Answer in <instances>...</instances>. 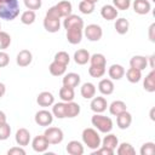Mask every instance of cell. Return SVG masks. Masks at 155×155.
<instances>
[{
  "mask_svg": "<svg viewBox=\"0 0 155 155\" xmlns=\"http://www.w3.org/2000/svg\"><path fill=\"white\" fill-rule=\"evenodd\" d=\"M64 22H63V27L64 29L67 30L68 28H71V27H82L84 28V19L78 16V15H69L67 17H64Z\"/></svg>",
  "mask_w": 155,
  "mask_h": 155,
  "instance_id": "8fae6325",
  "label": "cell"
},
{
  "mask_svg": "<svg viewBox=\"0 0 155 155\" xmlns=\"http://www.w3.org/2000/svg\"><path fill=\"white\" fill-rule=\"evenodd\" d=\"M35 18H36V15L33 10H27L21 15V22L23 24H27V25L33 24L35 22Z\"/></svg>",
  "mask_w": 155,
  "mask_h": 155,
  "instance_id": "d590c367",
  "label": "cell"
},
{
  "mask_svg": "<svg viewBox=\"0 0 155 155\" xmlns=\"http://www.w3.org/2000/svg\"><path fill=\"white\" fill-rule=\"evenodd\" d=\"M88 74L92 78H102L105 74V67H94V65H91L88 68Z\"/></svg>",
  "mask_w": 155,
  "mask_h": 155,
  "instance_id": "ab89813d",
  "label": "cell"
},
{
  "mask_svg": "<svg viewBox=\"0 0 155 155\" xmlns=\"http://www.w3.org/2000/svg\"><path fill=\"white\" fill-rule=\"evenodd\" d=\"M82 39V27H71L67 29V40L71 45L80 44Z\"/></svg>",
  "mask_w": 155,
  "mask_h": 155,
  "instance_id": "52a82bcc",
  "label": "cell"
},
{
  "mask_svg": "<svg viewBox=\"0 0 155 155\" xmlns=\"http://www.w3.org/2000/svg\"><path fill=\"white\" fill-rule=\"evenodd\" d=\"M130 65L131 68H134L142 71L148 67V58L144 56H133L130 61Z\"/></svg>",
  "mask_w": 155,
  "mask_h": 155,
  "instance_id": "e0dca14e",
  "label": "cell"
},
{
  "mask_svg": "<svg viewBox=\"0 0 155 155\" xmlns=\"http://www.w3.org/2000/svg\"><path fill=\"white\" fill-rule=\"evenodd\" d=\"M53 121V115L51 111L48 110H39L36 114H35V122L39 125V126H42V127H47L52 124Z\"/></svg>",
  "mask_w": 155,
  "mask_h": 155,
  "instance_id": "8992f818",
  "label": "cell"
},
{
  "mask_svg": "<svg viewBox=\"0 0 155 155\" xmlns=\"http://www.w3.org/2000/svg\"><path fill=\"white\" fill-rule=\"evenodd\" d=\"M52 115L56 116L57 119H64L65 117V102H59L56 104L53 103Z\"/></svg>",
  "mask_w": 155,
  "mask_h": 155,
  "instance_id": "1f68e13d",
  "label": "cell"
},
{
  "mask_svg": "<svg viewBox=\"0 0 155 155\" xmlns=\"http://www.w3.org/2000/svg\"><path fill=\"white\" fill-rule=\"evenodd\" d=\"M81 137H82V142L85 143V145H87V148H90L92 150H96L97 148L101 147L102 139H101L98 132L94 128H91V127L85 128L82 131Z\"/></svg>",
  "mask_w": 155,
  "mask_h": 155,
  "instance_id": "7a4b0ae2",
  "label": "cell"
},
{
  "mask_svg": "<svg viewBox=\"0 0 155 155\" xmlns=\"http://www.w3.org/2000/svg\"><path fill=\"white\" fill-rule=\"evenodd\" d=\"M108 74H109L110 79H113V80H120V79L125 75V69H124V67L120 65V64H113V65L109 68Z\"/></svg>",
  "mask_w": 155,
  "mask_h": 155,
  "instance_id": "484cf974",
  "label": "cell"
},
{
  "mask_svg": "<svg viewBox=\"0 0 155 155\" xmlns=\"http://www.w3.org/2000/svg\"><path fill=\"white\" fill-rule=\"evenodd\" d=\"M11 44V36L6 31H0V48L5 50L10 46Z\"/></svg>",
  "mask_w": 155,
  "mask_h": 155,
  "instance_id": "b9f144b4",
  "label": "cell"
},
{
  "mask_svg": "<svg viewBox=\"0 0 155 155\" xmlns=\"http://www.w3.org/2000/svg\"><path fill=\"white\" fill-rule=\"evenodd\" d=\"M8 63H10V56L6 52L0 51V68H5Z\"/></svg>",
  "mask_w": 155,
  "mask_h": 155,
  "instance_id": "bcb514c9",
  "label": "cell"
},
{
  "mask_svg": "<svg viewBox=\"0 0 155 155\" xmlns=\"http://www.w3.org/2000/svg\"><path fill=\"white\" fill-rule=\"evenodd\" d=\"M98 90L104 96H109L114 92V84L110 79H103L99 81L98 84Z\"/></svg>",
  "mask_w": 155,
  "mask_h": 155,
  "instance_id": "603a6c76",
  "label": "cell"
},
{
  "mask_svg": "<svg viewBox=\"0 0 155 155\" xmlns=\"http://www.w3.org/2000/svg\"><path fill=\"white\" fill-rule=\"evenodd\" d=\"M155 154V144L153 142H147L140 148V155H154Z\"/></svg>",
  "mask_w": 155,
  "mask_h": 155,
  "instance_id": "60d3db41",
  "label": "cell"
},
{
  "mask_svg": "<svg viewBox=\"0 0 155 155\" xmlns=\"http://www.w3.org/2000/svg\"><path fill=\"white\" fill-rule=\"evenodd\" d=\"M90 63H91V65H94V67H105L107 59H105L104 54L94 53V54H92L90 57Z\"/></svg>",
  "mask_w": 155,
  "mask_h": 155,
  "instance_id": "8d00e7d4",
  "label": "cell"
},
{
  "mask_svg": "<svg viewBox=\"0 0 155 155\" xmlns=\"http://www.w3.org/2000/svg\"><path fill=\"white\" fill-rule=\"evenodd\" d=\"M117 10L113 5H104L101 10V16L107 21H113L117 17Z\"/></svg>",
  "mask_w": 155,
  "mask_h": 155,
  "instance_id": "44dd1931",
  "label": "cell"
},
{
  "mask_svg": "<svg viewBox=\"0 0 155 155\" xmlns=\"http://www.w3.org/2000/svg\"><path fill=\"white\" fill-rule=\"evenodd\" d=\"M86 1H88V2H92V4H96L98 0H86Z\"/></svg>",
  "mask_w": 155,
  "mask_h": 155,
  "instance_id": "11a10c76",
  "label": "cell"
},
{
  "mask_svg": "<svg viewBox=\"0 0 155 155\" xmlns=\"http://www.w3.org/2000/svg\"><path fill=\"white\" fill-rule=\"evenodd\" d=\"M33 61V54L29 50H22L16 57V62L19 67H28Z\"/></svg>",
  "mask_w": 155,
  "mask_h": 155,
  "instance_id": "7c38bea8",
  "label": "cell"
},
{
  "mask_svg": "<svg viewBox=\"0 0 155 155\" xmlns=\"http://www.w3.org/2000/svg\"><path fill=\"white\" fill-rule=\"evenodd\" d=\"M54 62L61 63L63 65H68L69 62H70V57L65 51H59L54 54Z\"/></svg>",
  "mask_w": 155,
  "mask_h": 155,
  "instance_id": "f35d334b",
  "label": "cell"
},
{
  "mask_svg": "<svg viewBox=\"0 0 155 155\" xmlns=\"http://www.w3.org/2000/svg\"><path fill=\"white\" fill-rule=\"evenodd\" d=\"M92 125L102 133H109L113 130V121L110 117L104 116L102 114H94L91 119Z\"/></svg>",
  "mask_w": 155,
  "mask_h": 155,
  "instance_id": "3957f363",
  "label": "cell"
},
{
  "mask_svg": "<svg viewBox=\"0 0 155 155\" xmlns=\"http://www.w3.org/2000/svg\"><path fill=\"white\" fill-rule=\"evenodd\" d=\"M24 5L28 10H39L42 5L41 0H24Z\"/></svg>",
  "mask_w": 155,
  "mask_h": 155,
  "instance_id": "f6af8a7d",
  "label": "cell"
},
{
  "mask_svg": "<svg viewBox=\"0 0 155 155\" xmlns=\"http://www.w3.org/2000/svg\"><path fill=\"white\" fill-rule=\"evenodd\" d=\"M0 31H1V24H0Z\"/></svg>",
  "mask_w": 155,
  "mask_h": 155,
  "instance_id": "9f6ffc18",
  "label": "cell"
},
{
  "mask_svg": "<svg viewBox=\"0 0 155 155\" xmlns=\"http://www.w3.org/2000/svg\"><path fill=\"white\" fill-rule=\"evenodd\" d=\"M46 17H51V18H56V19H61V18H62V17L59 16V13H58L56 6H52V7H50V8L47 10Z\"/></svg>",
  "mask_w": 155,
  "mask_h": 155,
  "instance_id": "7dc6e473",
  "label": "cell"
},
{
  "mask_svg": "<svg viewBox=\"0 0 155 155\" xmlns=\"http://www.w3.org/2000/svg\"><path fill=\"white\" fill-rule=\"evenodd\" d=\"M44 136L50 144H59L64 138L63 131L58 127H47L44 132Z\"/></svg>",
  "mask_w": 155,
  "mask_h": 155,
  "instance_id": "277c9868",
  "label": "cell"
},
{
  "mask_svg": "<svg viewBox=\"0 0 155 155\" xmlns=\"http://www.w3.org/2000/svg\"><path fill=\"white\" fill-rule=\"evenodd\" d=\"M79 10H80V12L84 13V15H91V13L94 11V4L88 2V1H86V0H82V1H80V4H79Z\"/></svg>",
  "mask_w": 155,
  "mask_h": 155,
  "instance_id": "74e56055",
  "label": "cell"
},
{
  "mask_svg": "<svg viewBox=\"0 0 155 155\" xmlns=\"http://www.w3.org/2000/svg\"><path fill=\"white\" fill-rule=\"evenodd\" d=\"M7 155H25V150L22 147H13L8 149Z\"/></svg>",
  "mask_w": 155,
  "mask_h": 155,
  "instance_id": "c3c4849f",
  "label": "cell"
},
{
  "mask_svg": "<svg viewBox=\"0 0 155 155\" xmlns=\"http://www.w3.org/2000/svg\"><path fill=\"white\" fill-rule=\"evenodd\" d=\"M48 70H50L51 75H53V76H61V75H63V74L65 73V70H67V65H63V64L57 63V62L53 61V62L50 64Z\"/></svg>",
  "mask_w": 155,
  "mask_h": 155,
  "instance_id": "4dcf8cb0",
  "label": "cell"
},
{
  "mask_svg": "<svg viewBox=\"0 0 155 155\" xmlns=\"http://www.w3.org/2000/svg\"><path fill=\"white\" fill-rule=\"evenodd\" d=\"M15 139H16V143L19 147H25L30 142V133H29V131L27 128H19L16 132Z\"/></svg>",
  "mask_w": 155,
  "mask_h": 155,
  "instance_id": "4fadbf2b",
  "label": "cell"
},
{
  "mask_svg": "<svg viewBox=\"0 0 155 155\" xmlns=\"http://www.w3.org/2000/svg\"><path fill=\"white\" fill-rule=\"evenodd\" d=\"M116 153H117L119 155H134V154H136V150H134V148H133L130 143L124 142V143H121V144L117 147Z\"/></svg>",
  "mask_w": 155,
  "mask_h": 155,
  "instance_id": "e575fe53",
  "label": "cell"
},
{
  "mask_svg": "<svg viewBox=\"0 0 155 155\" xmlns=\"http://www.w3.org/2000/svg\"><path fill=\"white\" fill-rule=\"evenodd\" d=\"M65 150L70 155H82L84 154V145L78 140H70L67 144Z\"/></svg>",
  "mask_w": 155,
  "mask_h": 155,
  "instance_id": "ffe728a7",
  "label": "cell"
},
{
  "mask_svg": "<svg viewBox=\"0 0 155 155\" xmlns=\"http://www.w3.org/2000/svg\"><path fill=\"white\" fill-rule=\"evenodd\" d=\"M126 78L132 84H137L142 79V71L138 70V69H134V68H130L127 71H126Z\"/></svg>",
  "mask_w": 155,
  "mask_h": 155,
  "instance_id": "836d02e7",
  "label": "cell"
},
{
  "mask_svg": "<svg viewBox=\"0 0 155 155\" xmlns=\"http://www.w3.org/2000/svg\"><path fill=\"white\" fill-rule=\"evenodd\" d=\"M4 122H6V115L4 111L0 110V124H4Z\"/></svg>",
  "mask_w": 155,
  "mask_h": 155,
  "instance_id": "f5cc1de1",
  "label": "cell"
},
{
  "mask_svg": "<svg viewBox=\"0 0 155 155\" xmlns=\"http://www.w3.org/2000/svg\"><path fill=\"white\" fill-rule=\"evenodd\" d=\"M113 6L116 8V10H127L130 6H131V0H113Z\"/></svg>",
  "mask_w": 155,
  "mask_h": 155,
  "instance_id": "ee69618b",
  "label": "cell"
},
{
  "mask_svg": "<svg viewBox=\"0 0 155 155\" xmlns=\"http://www.w3.org/2000/svg\"><path fill=\"white\" fill-rule=\"evenodd\" d=\"M59 16L61 17H67L69 15H71V10H73V6H71V2L68 1V0H62L59 1L57 5H54Z\"/></svg>",
  "mask_w": 155,
  "mask_h": 155,
  "instance_id": "ac0fdd59",
  "label": "cell"
},
{
  "mask_svg": "<svg viewBox=\"0 0 155 155\" xmlns=\"http://www.w3.org/2000/svg\"><path fill=\"white\" fill-rule=\"evenodd\" d=\"M18 0H0V18L5 21H13L19 15Z\"/></svg>",
  "mask_w": 155,
  "mask_h": 155,
  "instance_id": "6da1fadb",
  "label": "cell"
},
{
  "mask_svg": "<svg viewBox=\"0 0 155 155\" xmlns=\"http://www.w3.org/2000/svg\"><path fill=\"white\" fill-rule=\"evenodd\" d=\"M79 84H80V75L76 73H68L63 78V86H68V87L74 88Z\"/></svg>",
  "mask_w": 155,
  "mask_h": 155,
  "instance_id": "7402d4cb",
  "label": "cell"
},
{
  "mask_svg": "<svg viewBox=\"0 0 155 155\" xmlns=\"http://www.w3.org/2000/svg\"><path fill=\"white\" fill-rule=\"evenodd\" d=\"M97 154H101V155H113L114 154V150H111V149H108V148H105V147H99V148H97L94 151H93V155H97Z\"/></svg>",
  "mask_w": 155,
  "mask_h": 155,
  "instance_id": "681fc988",
  "label": "cell"
},
{
  "mask_svg": "<svg viewBox=\"0 0 155 155\" xmlns=\"http://www.w3.org/2000/svg\"><path fill=\"white\" fill-rule=\"evenodd\" d=\"M36 103L40 105V107H51L53 105L54 103V97L51 92L48 91H44L41 93L38 94L36 97Z\"/></svg>",
  "mask_w": 155,
  "mask_h": 155,
  "instance_id": "30bf717a",
  "label": "cell"
},
{
  "mask_svg": "<svg viewBox=\"0 0 155 155\" xmlns=\"http://www.w3.org/2000/svg\"><path fill=\"white\" fill-rule=\"evenodd\" d=\"M126 103L125 102H122V101H114L110 105H109V111H110V114L111 115H114V116H117L119 114H121V113H124L125 110H126Z\"/></svg>",
  "mask_w": 155,
  "mask_h": 155,
  "instance_id": "f1b7e54d",
  "label": "cell"
},
{
  "mask_svg": "<svg viewBox=\"0 0 155 155\" xmlns=\"http://www.w3.org/2000/svg\"><path fill=\"white\" fill-rule=\"evenodd\" d=\"M133 10L138 15H147L151 10L150 2L148 0H134L133 1Z\"/></svg>",
  "mask_w": 155,
  "mask_h": 155,
  "instance_id": "2e32d148",
  "label": "cell"
},
{
  "mask_svg": "<svg viewBox=\"0 0 155 155\" xmlns=\"http://www.w3.org/2000/svg\"><path fill=\"white\" fill-rule=\"evenodd\" d=\"M80 114V105L75 102H65V117H75Z\"/></svg>",
  "mask_w": 155,
  "mask_h": 155,
  "instance_id": "4316f807",
  "label": "cell"
},
{
  "mask_svg": "<svg viewBox=\"0 0 155 155\" xmlns=\"http://www.w3.org/2000/svg\"><path fill=\"white\" fill-rule=\"evenodd\" d=\"M149 59H150V67H151V68H154V63H153V59H154V56H151V57H149Z\"/></svg>",
  "mask_w": 155,
  "mask_h": 155,
  "instance_id": "db71d44e",
  "label": "cell"
},
{
  "mask_svg": "<svg viewBox=\"0 0 155 155\" xmlns=\"http://www.w3.org/2000/svg\"><path fill=\"white\" fill-rule=\"evenodd\" d=\"M85 35L90 41H98L102 39L103 30L98 24H88L85 28Z\"/></svg>",
  "mask_w": 155,
  "mask_h": 155,
  "instance_id": "5b68a950",
  "label": "cell"
},
{
  "mask_svg": "<svg viewBox=\"0 0 155 155\" xmlns=\"http://www.w3.org/2000/svg\"><path fill=\"white\" fill-rule=\"evenodd\" d=\"M131 122H132V115L126 110L116 116V124H117V127L120 130L128 128L131 126Z\"/></svg>",
  "mask_w": 155,
  "mask_h": 155,
  "instance_id": "5bb4252c",
  "label": "cell"
},
{
  "mask_svg": "<svg viewBox=\"0 0 155 155\" xmlns=\"http://www.w3.org/2000/svg\"><path fill=\"white\" fill-rule=\"evenodd\" d=\"M80 93L85 99H91L96 94V87L92 82H85L80 88Z\"/></svg>",
  "mask_w": 155,
  "mask_h": 155,
  "instance_id": "cb8c5ba5",
  "label": "cell"
},
{
  "mask_svg": "<svg viewBox=\"0 0 155 155\" xmlns=\"http://www.w3.org/2000/svg\"><path fill=\"white\" fill-rule=\"evenodd\" d=\"M90 57H91L90 52L85 48H80V50L75 51V53H74V61L79 65H84L87 62H90Z\"/></svg>",
  "mask_w": 155,
  "mask_h": 155,
  "instance_id": "d6986e66",
  "label": "cell"
},
{
  "mask_svg": "<svg viewBox=\"0 0 155 155\" xmlns=\"http://www.w3.org/2000/svg\"><path fill=\"white\" fill-rule=\"evenodd\" d=\"M61 19H56V18H51V17H46L44 18V28L46 31L48 33H57L61 28Z\"/></svg>",
  "mask_w": 155,
  "mask_h": 155,
  "instance_id": "9a60e30c",
  "label": "cell"
},
{
  "mask_svg": "<svg viewBox=\"0 0 155 155\" xmlns=\"http://www.w3.org/2000/svg\"><path fill=\"white\" fill-rule=\"evenodd\" d=\"M154 30H155V23H153L149 27V39L151 42H155V35H154Z\"/></svg>",
  "mask_w": 155,
  "mask_h": 155,
  "instance_id": "f907efd6",
  "label": "cell"
},
{
  "mask_svg": "<svg viewBox=\"0 0 155 155\" xmlns=\"http://www.w3.org/2000/svg\"><path fill=\"white\" fill-rule=\"evenodd\" d=\"M11 134V127L7 122L0 124V140H6Z\"/></svg>",
  "mask_w": 155,
  "mask_h": 155,
  "instance_id": "7bdbcfd3",
  "label": "cell"
},
{
  "mask_svg": "<svg viewBox=\"0 0 155 155\" xmlns=\"http://www.w3.org/2000/svg\"><path fill=\"white\" fill-rule=\"evenodd\" d=\"M48 145H50V143L47 142V139H46V137H45L44 134L36 136V137L33 139V142H31L33 150L36 151V153H45V151L47 150Z\"/></svg>",
  "mask_w": 155,
  "mask_h": 155,
  "instance_id": "ba28073f",
  "label": "cell"
},
{
  "mask_svg": "<svg viewBox=\"0 0 155 155\" xmlns=\"http://www.w3.org/2000/svg\"><path fill=\"white\" fill-rule=\"evenodd\" d=\"M115 30H116V33H119V34H121V35H124V34H126L127 31H128V28H130V23H128V21L126 19V18H119V19H116V22H115Z\"/></svg>",
  "mask_w": 155,
  "mask_h": 155,
  "instance_id": "d6a6232c",
  "label": "cell"
},
{
  "mask_svg": "<svg viewBox=\"0 0 155 155\" xmlns=\"http://www.w3.org/2000/svg\"><path fill=\"white\" fill-rule=\"evenodd\" d=\"M143 87L147 92H155V70H151L144 79Z\"/></svg>",
  "mask_w": 155,
  "mask_h": 155,
  "instance_id": "83f0119b",
  "label": "cell"
},
{
  "mask_svg": "<svg viewBox=\"0 0 155 155\" xmlns=\"http://www.w3.org/2000/svg\"><path fill=\"white\" fill-rule=\"evenodd\" d=\"M74 88L68 87V86H63L59 90V98L62 99V102H71L74 99Z\"/></svg>",
  "mask_w": 155,
  "mask_h": 155,
  "instance_id": "f546056e",
  "label": "cell"
},
{
  "mask_svg": "<svg viewBox=\"0 0 155 155\" xmlns=\"http://www.w3.org/2000/svg\"><path fill=\"white\" fill-rule=\"evenodd\" d=\"M101 143H102V147H105V148H108V149L115 150L116 147L119 145V139H117V137H116L115 134L109 133V134H107V136L103 138V140H102Z\"/></svg>",
  "mask_w": 155,
  "mask_h": 155,
  "instance_id": "d4e9b609",
  "label": "cell"
},
{
  "mask_svg": "<svg viewBox=\"0 0 155 155\" xmlns=\"http://www.w3.org/2000/svg\"><path fill=\"white\" fill-rule=\"evenodd\" d=\"M5 92H6V87H5V85H4L2 82H0V98L4 97Z\"/></svg>",
  "mask_w": 155,
  "mask_h": 155,
  "instance_id": "816d5d0a",
  "label": "cell"
},
{
  "mask_svg": "<svg viewBox=\"0 0 155 155\" xmlns=\"http://www.w3.org/2000/svg\"><path fill=\"white\" fill-rule=\"evenodd\" d=\"M90 107H91L92 111H94L96 114H101V113L107 110L108 103H107V99L104 97H94V98H92Z\"/></svg>",
  "mask_w": 155,
  "mask_h": 155,
  "instance_id": "9c48e42d",
  "label": "cell"
}]
</instances>
